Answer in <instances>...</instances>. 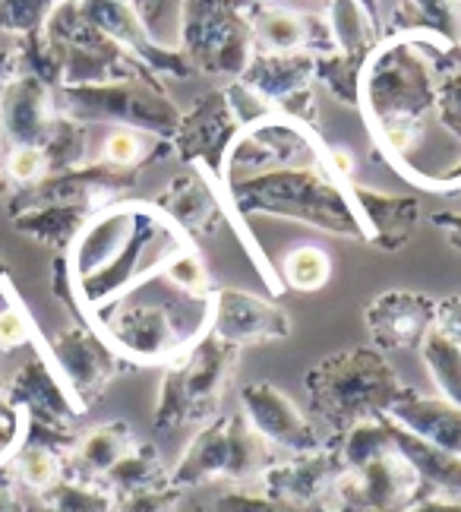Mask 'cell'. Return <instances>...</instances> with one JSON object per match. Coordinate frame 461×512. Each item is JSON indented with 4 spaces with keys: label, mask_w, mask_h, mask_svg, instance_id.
I'll use <instances>...</instances> for the list:
<instances>
[{
    "label": "cell",
    "mask_w": 461,
    "mask_h": 512,
    "mask_svg": "<svg viewBox=\"0 0 461 512\" xmlns=\"http://www.w3.org/2000/svg\"><path fill=\"white\" fill-rule=\"evenodd\" d=\"M402 389L395 370L376 351L364 348L332 354L307 373L310 408L338 437L357 424L386 415Z\"/></svg>",
    "instance_id": "obj_1"
},
{
    "label": "cell",
    "mask_w": 461,
    "mask_h": 512,
    "mask_svg": "<svg viewBox=\"0 0 461 512\" xmlns=\"http://www.w3.org/2000/svg\"><path fill=\"white\" fill-rule=\"evenodd\" d=\"M237 361V345L218 339L215 332H203L196 342L174 354L168 380L158 402V427L177 430L184 424H203L215 418L222 405L225 386Z\"/></svg>",
    "instance_id": "obj_2"
},
{
    "label": "cell",
    "mask_w": 461,
    "mask_h": 512,
    "mask_svg": "<svg viewBox=\"0 0 461 512\" xmlns=\"http://www.w3.org/2000/svg\"><path fill=\"white\" fill-rule=\"evenodd\" d=\"M272 462V446L247 424V418L228 415L209 421L196 433L174 465L168 484L184 494L209 481H247L263 475Z\"/></svg>",
    "instance_id": "obj_3"
},
{
    "label": "cell",
    "mask_w": 461,
    "mask_h": 512,
    "mask_svg": "<svg viewBox=\"0 0 461 512\" xmlns=\"http://www.w3.org/2000/svg\"><path fill=\"white\" fill-rule=\"evenodd\" d=\"M240 405H244L247 424L272 449H285L288 456H304V452L326 446L319 440L313 421L272 383H247L240 389Z\"/></svg>",
    "instance_id": "obj_4"
},
{
    "label": "cell",
    "mask_w": 461,
    "mask_h": 512,
    "mask_svg": "<svg viewBox=\"0 0 461 512\" xmlns=\"http://www.w3.org/2000/svg\"><path fill=\"white\" fill-rule=\"evenodd\" d=\"M342 471L345 462L338 456V446L332 443L316 452H304V456H291L288 462H272L259 475V494L297 509H307L329 494V487Z\"/></svg>",
    "instance_id": "obj_5"
},
{
    "label": "cell",
    "mask_w": 461,
    "mask_h": 512,
    "mask_svg": "<svg viewBox=\"0 0 461 512\" xmlns=\"http://www.w3.org/2000/svg\"><path fill=\"white\" fill-rule=\"evenodd\" d=\"M212 332L231 345L244 342H266L288 336V320L282 310H275L263 298H253L247 291H222L212 304Z\"/></svg>",
    "instance_id": "obj_6"
},
{
    "label": "cell",
    "mask_w": 461,
    "mask_h": 512,
    "mask_svg": "<svg viewBox=\"0 0 461 512\" xmlns=\"http://www.w3.org/2000/svg\"><path fill=\"white\" fill-rule=\"evenodd\" d=\"M433 320H436V304L414 291H386L367 310V326L379 348L420 345L433 329Z\"/></svg>",
    "instance_id": "obj_7"
},
{
    "label": "cell",
    "mask_w": 461,
    "mask_h": 512,
    "mask_svg": "<svg viewBox=\"0 0 461 512\" xmlns=\"http://www.w3.org/2000/svg\"><path fill=\"white\" fill-rule=\"evenodd\" d=\"M386 415L398 427L414 433V437L427 440L461 459V408L458 405L439 396H420V392L402 389Z\"/></svg>",
    "instance_id": "obj_8"
},
{
    "label": "cell",
    "mask_w": 461,
    "mask_h": 512,
    "mask_svg": "<svg viewBox=\"0 0 461 512\" xmlns=\"http://www.w3.org/2000/svg\"><path fill=\"white\" fill-rule=\"evenodd\" d=\"M383 424H386V433H389L395 452L417 471L420 481L446 497H461V459L458 456L414 437V433H408L405 427H398L389 415H383Z\"/></svg>",
    "instance_id": "obj_9"
},
{
    "label": "cell",
    "mask_w": 461,
    "mask_h": 512,
    "mask_svg": "<svg viewBox=\"0 0 461 512\" xmlns=\"http://www.w3.org/2000/svg\"><path fill=\"white\" fill-rule=\"evenodd\" d=\"M420 351H424V361L439 389V399L461 408V345L433 326L424 336V342H420Z\"/></svg>",
    "instance_id": "obj_10"
},
{
    "label": "cell",
    "mask_w": 461,
    "mask_h": 512,
    "mask_svg": "<svg viewBox=\"0 0 461 512\" xmlns=\"http://www.w3.org/2000/svg\"><path fill=\"white\" fill-rule=\"evenodd\" d=\"M133 449L127 424H108L102 430H95L83 443V462L92 471H111L120 459Z\"/></svg>",
    "instance_id": "obj_11"
},
{
    "label": "cell",
    "mask_w": 461,
    "mask_h": 512,
    "mask_svg": "<svg viewBox=\"0 0 461 512\" xmlns=\"http://www.w3.org/2000/svg\"><path fill=\"white\" fill-rule=\"evenodd\" d=\"M332 260L319 247H297L285 256V279L297 291H316L329 282Z\"/></svg>",
    "instance_id": "obj_12"
},
{
    "label": "cell",
    "mask_w": 461,
    "mask_h": 512,
    "mask_svg": "<svg viewBox=\"0 0 461 512\" xmlns=\"http://www.w3.org/2000/svg\"><path fill=\"white\" fill-rule=\"evenodd\" d=\"M168 272V279L187 294V298H196V301H209V275L203 269V260H196L193 253L187 250H180L174 253V260H168L165 266Z\"/></svg>",
    "instance_id": "obj_13"
},
{
    "label": "cell",
    "mask_w": 461,
    "mask_h": 512,
    "mask_svg": "<svg viewBox=\"0 0 461 512\" xmlns=\"http://www.w3.org/2000/svg\"><path fill=\"white\" fill-rule=\"evenodd\" d=\"M180 490H174L168 481L158 487H146V490H133L130 500L124 503V512H174L180 503Z\"/></svg>",
    "instance_id": "obj_14"
},
{
    "label": "cell",
    "mask_w": 461,
    "mask_h": 512,
    "mask_svg": "<svg viewBox=\"0 0 461 512\" xmlns=\"http://www.w3.org/2000/svg\"><path fill=\"white\" fill-rule=\"evenodd\" d=\"M212 512H304V509H297V506H288V503H278L266 494H225L222 500H218L212 506Z\"/></svg>",
    "instance_id": "obj_15"
},
{
    "label": "cell",
    "mask_w": 461,
    "mask_h": 512,
    "mask_svg": "<svg viewBox=\"0 0 461 512\" xmlns=\"http://www.w3.org/2000/svg\"><path fill=\"white\" fill-rule=\"evenodd\" d=\"M300 35H304V29H300V23H297L294 16H288V13L266 16L263 38H266L269 45H275V48H294L300 42Z\"/></svg>",
    "instance_id": "obj_16"
},
{
    "label": "cell",
    "mask_w": 461,
    "mask_h": 512,
    "mask_svg": "<svg viewBox=\"0 0 461 512\" xmlns=\"http://www.w3.org/2000/svg\"><path fill=\"white\" fill-rule=\"evenodd\" d=\"M23 478L32 487H48L57 481V459L48 449H29L23 456Z\"/></svg>",
    "instance_id": "obj_17"
},
{
    "label": "cell",
    "mask_w": 461,
    "mask_h": 512,
    "mask_svg": "<svg viewBox=\"0 0 461 512\" xmlns=\"http://www.w3.org/2000/svg\"><path fill=\"white\" fill-rule=\"evenodd\" d=\"M433 326L443 332V336H449L452 342L461 345V294H458V298H449L443 304H436Z\"/></svg>",
    "instance_id": "obj_18"
},
{
    "label": "cell",
    "mask_w": 461,
    "mask_h": 512,
    "mask_svg": "<svg viewBox=\"0 0 461 512\" xmlns=\"http://www.w3.org/2000/svg\"><path fill=\"white\" fill-rule=\"evenodd\" d=\"M105 155L114 162V165H130L136 162V155H139V140L133 133H111L108 136V143H105Z\"/></svg>",
    "instance_id": "obj_19"
},
{
    "label": "cell",
    "mask_w": 461,
    "mask_h": 512,
    "mask_svg": "<svg viewBox=\"0 0 461 512\" xmlns=\"http://www.w3.org/2000/svg\"><path fill=\"white\" fill-rule=\"evenodd\" d=\"M42 165H45V159L38 149H16L10 159V174L16 181H32V177L42 174Z\"/></svg>",
    "instance_id": "obj_20"
},
{
    "label": "cell",
    "mask_w": 461,
    "mask_h": 512,
    "mask_svg": "<svg viewBox=\"0 0 461 512\" xmlns=\"http://www.w3.org/2000/svg\"><path fill=\"white\" fill-rule=\"evenodd\" d=\"M26 339V326H23V317L13 310L0 313V342L4 345H19Z\"/></svg>",
    "instance_id": "obj_21"
},
{
    "label": "cell",
    "mask_w": 461,
    "mask_h": 512,
    "mask_svg": "<svg viewBox=\"0 0 461 512\" xmlns=\"http://www.w3.org/2000/svg\"><path fill=\"white\" fill-rule=\"evenodd\" d=\"M405 512H461V500L436 494V497H427V500H414Z\"/></svg>",
    "instance_id": "obj_22"
},
{
    "label": "cell",
    "mask_w": 461,
    "mask_h": 512,
    "mask_svg": "<svg viewBox=\"0 0 461 512\" xmlns=\"http://www.w3.org/2000/svg\"><path fill=\"white\" fill-rule=\"evenodd\" d=\"M332 162H335V168L342 171V174H351V168H354L351 155H348L345 149H335V152H332Z\"/></svg>",
    "instance_id": "obj_23"
},
{
    "label": "cell",
    "mask_w": 461,
    "mask_h": 512,
    "mask_svg": "<svg viewBox=\"0 0 461 512\" xmlns=\"http://www.w3.org/2000/svg\"><path fill=\"white\" fill-rule=\"evenodd\" d=\"M443 225H446L449 234H452V244L461 247V219H443Z\"/></svg>",
    "instance_id": "obj_24"
}]
</instances>
